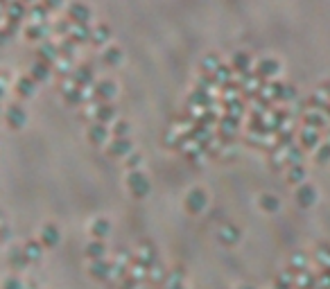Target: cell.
Here are the masks:
<instances>
[{
  "instance_id": "1",
  "label": "cell",
  "mask_w": 330,
  "mask_h": 289,
  "mask_svg": "<svg viewBox=\"0 0 330 289\" xmlns=\"http://www.w3.org/2000/svg\"><path fill=\"white\" fill-rule=\"evenodd\" d=\"M127 188L136 199H145V196L149 194V190H152V183H149V179L145 177L143 172L133 170L127 174Z\"/></svg>"
},
{
  "instance_id": "2",
  "label": "cell",
  "mask_w": 330,
  "mask_h": 289,
  "mask_svg": "<svg viewBox=\"0 0 330 289\" xmlns=\"http://www.w3.org/2000/svg\"><path fill=\"white\" fill-rule=\"evenodd\" d=\"M208 203V196L204 190H199V188H192L190 192L186 194V210L192 212V215H199V212L206 208Z\"/></svg>"
},
{
  "instance_id": "3",
  "label": "cell",
  "mask_w": 330,
  "mask_h": 289,
  "mask_svg": "<svg viewBox=\"0 0 330 289\" xmlns=\"http://www.w3.org/2000/svg\"><path fill=\"white\" fill-rule=\"evenodd\" d=\"M68 20L73 25H89L91 9L84 5V2H73V5L68 7Z\"/></svg>"
},
{
  "instance_id": "4",
  "label": "cell",
  "mask_w": 330,
  "mask_h": 289,
  "mask_svg": "<svg viewBox=\"0 0 330 289\" xmlns=\"http://www.w3.org/2000/svg\"><path fill=\"white\" fill-rule=\"evenodd\" d=\"M317 201V188L312 183H301L299 190H296V203L301 208H310Z\"/></svg>"
},
{
  "instance_id": "5",
  "label": "cell",
  "mask_w": 330,
  "mask_h": 289,
  "mask_svg": "<svg viewBox=\"0 0 330 289\" xmlns=\"http://www.w3.org/2000/svg\"><path fill=\"white\" fill-rule=\"evenodd\" d=\"M5 120L9 127L18 129L25 124V120H27V115H25V108L23 106H16V104H11V106H7V113H5Z\"/></svg>"
},
{
  "instance_id": "6",
  "label": "cell",
  "mask_w": 330,
  "mask_h": 289,
  "mask_svg": "<svg viewBox=\"0 0 330 289\" xmlns=\"http://www.w3.org/2000/svg\"><path fill=\"white\" fill-rule=\"evenodd\" d=\"M61 235H59V228L54 224H45L43 230H41V244L48 246V249H54V246L59 244Z\"/></svg>"
},
{
  "instance_id": "7",
  "label": "cell",
  "mask_w": 330,
  "mask_h": 289,
  "mask_svg": "<svg viewBox=\"0 0 330 289\" xmlns=\"http://www.w3.org/2000/svg\"><path fill=\"white\" fill-rule=\"evenodd\" d=\"M131 140H129V138H115L113 142H111V145H109V156H124L127 158L129 154H131Z\"/></svg>"
},
{
  "instance_id": "8",
  "label": "cell",
  "mask_w": 330,
  "mask_h": 289,
  "mask_svg": "<svg viewBox=\"0 0 330 289\" xmlns=\"http://www.w3.org/2000/svg\"><path fill=\"white\" fill-rule=\"evenodd\" d=\"M89 271L95 280H107L109 276H111V271H113V265L107 262V260H98V262H91Z\"/></svg>"
},
{
  "instance_id": "9",
  "label": "cell",
  "mask_w": 330,
  "mask_h": 289,
  "mask_svg": "<svg viewBox=\"0 0 330 289\" xmlns=\"http://www.w3.org/2000/svg\"><path fill=\"white\" fill-rule=\"evenodd\" d=\"M89 140H91V145H104L107 142V138H109V129L104 127L102 122H95V124H91L89 127Z\"/></svg>"
},
{
  "instance_id": "10",
  "label": "cell",
  "mask_w": 330,
  "mask_h": 289,
  "mask_svg": "<svg viewBox=\"0 0 330 289\" xmlns=\"http://www.w3.org/2000/svg\"><path fill=\"white\" fill-rule=\"evenodd\" d=\"M84 253H86V258L93 260V262H98V260H104V253H107V244H104L102 240H93V242H89V244H86Z\"/></svg>"
},
{
  "instance_id": "11",
  "label": "cell",
  "mask_w": 330,
  "mask_h": 289,
  "mask_svg": "<svg viewBox=\"0 0 330 289\" xmlns=\"http://www.w3.org/2000/svg\"><path fill=\"white\" fill-rule=\"evenodd\" d=\"M95 95H98L100 99H104V102H109V99L115 95V84L109 82V79H100L98 84H95Z\"/></svg>"
},
{
  "instance_id": "12",
  "label": "cell",
  "mask_w": 330,
  "mask_h": 289,
  "mask_svg": "<svg viewBox=\"0 0 330 289\" xmlns=\"http://www.w3.org/2000/svg\"><path fill=\"white\" fill-rule=\"evenodd\" d=\"M278 61L276 59H269V57H265V59H260L258 61V66H256V73L260 75V77H271V75H276L278 73Z\"/></svg>"
},
{
  "instance_id": "13",
  "label": "cell",
  "mask_w": 330,
  "mask_h": 289,
  "mask_svg": "<svg viewBox=\"0 0 330 289\" xmlns=\"http://www.w3.org/2000/svg\"><path fill=\"white\" fill-rule=\"evenodd\" d=\"M70 79L75 82V86L86 89V86L93 82V73H91L89 68H77V70H70Z\"/></svg>"
},
{
  "instance_id": "14",
  "label": "cell",
  "mask_w": 330,
  "mask_h": 289,
  "mask_svg": "<svg viewBox=\"0 0 330 289\" xmlns=\"http://www.w3.org/2000/svg\"><path fill=\"white\" fill-rule=\"evenodd\" d=\"M95 118H98V122H111V120L115 118V106L109 102H102L98 108H95Z\"/></svg>"
},
{
  "instance_id": "15",
  "label": "cell",
  "mask_w": 330,
  "mask_h": 289,
  "mask_svg": "<svg viewBox=\"0 0 330 289\" xmlns=\"http://www.w3.org/2000/svg\"><path fill=\"white\" fill-rule=\"evenodd\" d=\"M39 54H41V61H43V64H48V61H57V59H59L61 52H59V45L48 43V41H45V43L39 48Z\"/></svg>"
},
{
  "instance_id": "16",
  "label": "cell",
  "mask_w": 330,
  "mask_h": 289,
  "mask_svg": "<svg viewBox=\"0 0 330 289\" xmlns=\"http://www.w3.org/2000/svg\"><path fill=\"white\" fill-rule=\"evenodd\" d=\"M32 260L27 258V253H25L23 249H16L9 253V267L11 269H25V267L30 265Z\"/></svg>"
},
{
  "instance_id": "17",
  "label": "cell",
  "mask_w": 330,
  "mask_h": 289,
  "mask_svg": "<svg viewBox=\"0 0 330 289\" xmlns=\"http://www.w3.org/2000/svg\"><path fill=\"white\" fill-rule=\"evenodd\" d=\"M111 233V224H109L107 219H95L93 224H91V235L95 237V240H102Z\"/></svg>"
},
{
  "instance_id": "18",
  "label": "cell",
  "mask_w": 330,
  "mask_h": 289,
  "mask_svg": "<svg viewBox=\"0 0 330 289\" xmlns=\"http://www.w3.org/2000/svg\"><path fill=\"white\" fill-rule=\"evenodd\" d=\"M301 142H303V147H319V129L306 127L301 131Z\"/></svg>"
},
{
  "instance_id": "19",
  "label": "cell",
  "mask_w": 330,
  "mask_h": 289,
  "mask_svg": "<svg viewBox=\"0 0 330 289\" xmlns=\"http://www.w3.org/2000/svg\"><path fill=\"white\" fill-rule=\"evenodd\" d=\"M23 251L27 253V258H30L32 262H39L41 255H43V244L36 242V240H27V242H25V246H23Z\"/></svg>"
},
{
  "instance_id": "20",
  "label": "cell",
  "mask_w": 330,
  "mask_h": 289,
  "mask_svg": "<svg viewBox=\"0 0 330 289\" xmlns=\"http://www.w3.org/2000/svg\"><path fill=\"white\" fill-rule=\"evenodd\" d=\"M91 32H93V27H89V25H73L70 39L75 43H86V41H91Z\"/></svg>"
},
{
  "instance_id": "21",
  "label": "cell",
  "mask_w": 330,
  "mask_h": 289,
  "mask_svg": "<svg viewBox=\"0 0 330 289\" xmlns=\"http://www.w3.org/2000/svg\"><path fill=\"white\" fill-rule=\"evenodd\" d=\"M16 91H18V95H23V97H30V95L36 91V82L32 77H20L18 82H16Z\"/></svg>"
},
{
  "instance_id": "22",
  "label": "cell",
  "mask_w": 330,
  "mask_h": 289,
  "mask_svg": "<svg viewBox=\"0 0 330 289\" xmlns=\"http://www.w3.org/2000/svg\"><path fill=\"white\" fill-rule=\"evenodd\" d=\"M102 59H104V64H109V66L120 64V61H122V50H120L118 45H109V48L104 50Z\"/></svg>"
},
{
  "instance_id": "23",
  "label": "cell",
  "mask_w": 330,
  "mask_h": 289,
  "mask_svg": "<svg viewBox=\"0 0 330 289\" xmlns=\"http://www.w3.org/2000/svg\"><path fill=\"white\" fill-rule=\"evenodd\" d=\"M23 16H25V5L20 2V0H11L9 5H7V18L18 23Z\"/></svg>"
},
{
  "instance_id": "24",
  "label": "cell",
  "mask_w": 330,
  "mask_h": 289,
  "mask_svg": "<svg viewBox=\"0 0 330 289\" xmlns=\"http://www.w3.org/2000/svg\"><path fill=\"white\" fill-rule=\"evenodd\" d=\"M30 77L34 79V82H45V79L50 77V66L48 64H43V61H36L34 66H32V70H30Z\"/></svg>"
},
{
  "instance_id": "25",
  "label": "cell",
  "mask_w": 330,
  "mask_h": 289,
  "mask_svg": "<svg viewBox=\"0 0 330 289\" xmlns=\"http://www.w3.org/2000/svg\"><path fill=\"white\" fill-rule=\"evenodd\" d=\"M109 34H111V30H109V25L100 23V25H95V27H93V32H91V41H93L95 45H100V43H104V41L109 39Z\"/></svg>"
},
{
  "instance_id": "26",
  "label": "cell",
  "mask_w": 330,
  "mask_h": 289,
  "mask_svg": "<svg viewBox=\"0 0 330 289\" xmlns=\"http://www.w3.org/2000/svg\"><path fill=\"white\" fill-rule=\"evenodd\" d=\"M220 240H222L226 246L235 244V242L240 240V230H237V228H233V226H224V228L220 230Z\"/></svg>"
},
{
  "instance_id": "27",
  "label": "cell",
  "mask_w": 330,
  "mask_h": 289,
  "mask_svg": "<svg viewBox=\"0 0 330 289\" xmlns=\"http://www.w3.org/2000/svg\"><path fill=\"white\" fill-rule=\"evenodd\" d=\"M231 64H233V68H235V70H240V73H246V70H249V64H251V57L240 50V52L233 54V61H231Z\"/></svg>"
},
{
  "instance_id": "28",
  "label": "cell",
  "mask_w": 330,
  "mask_h": 289,
  "mask_svg": "<svg viewBox=\"0 0 330 289\" xmlns=\"http://www.w3.org/2000/svg\"><path fill=\"white\" fill-rule=\"evenodd\" d=\"M278 206H281V201H278L274 194H262L260 196V208L265 212H276Z\"/></svg>"
},
{
  "instance_id": "29",
  "label": "cell",
  "mask_w": 330,
  "mask_h": 289,
  "mask_svg": "<svg viewBox=\"0 0 330 289\" xmlns=\"http://www.w3.org/2000/svg\"><path fill=\"white\" fill-rule=\"evenodd\" d=\"M25 34H27V39H32V41H36V39H43V36L48 34V25H43V23L30 25V27L25 30Z\"/></svg>"
},
{
  "instance_id": "30",
  "label": "cell",
  "mask_w": 330,
  "mask_h": 289,
  "mask_svg": "<svg viewBox=\"0 0 330 289\" xmlns=\"http://www.w3.org/2000/svg\"><path fill=\"white\" fill-rule=\"evenodd\" d=\"M303 179H306V170H303V165L287 167V181H290V183H299V186H301Z\"/></svg>"
},
{
  "instance_id": "31",
  "label": "cell",
  "mask_w": 330,
  "mask_h": 289,
  "mask_svg": "<svg viewBox=\"0 0 330 289\" xmlns=\"http://www.w3.org/2000/svg\"><path fill=\"white\" fill-rule=\"evenodd\" d=\"M301 156H303V152H301L299 147H294V145H292V147L287 149V154H285V163H287V167H292V165H301Z\"/></svg>"
},
{
  "instance_id": "32",
  "label": "cell",
  "mask_w": 330,
  "mask_h": 289,
  "mask_svg": "<svg viewBox=\"0 0 330 289\" xmlns=\"http://www.w3.org/2000/svg\"><path fill=\"white\" fill-rule=\"evenodd\" d=\"M231 77H233V73H231V68H226V66H220V68L213 73V79H215L217 84H226Z\"/></svg>"
},
{
  "instance_id": "33",
  "label": "cell",
  "mask_w": 330,
  "mask_h": 289,
  "mask_svg": "<svg viewBox=\"0 0 330 289\" xmlns=\"http://www.w3.org/2000/svg\"><path fill=\"white\" fill-rule=\"evenodd\" d=\"M217 68H220V57H217V54H208L206 59H204V70H206V75H213Z\"/></svg>"
},
{
  "instance_id": "34",
  "label": "cell",
  "mask_w": 330,
  "mask_h": 289,
  "mask_svg": "<svg viewBox=\"0 0 330 289\" xmlns=\"http://www.w3.org/2000/svg\"><path fill=\"white\" fill-rule=\"evenodd\" d=\"M59 52H61V57H66V59H70V57H73V52H75V41L70 39V36H66V39L61 41Z\"/></svg>"
},
{
  "instance_id": "35",
  "label": "cell",
  "mask_w": 330,
  "mask_h": 289,
  "mask_svg": "<svg viewBox=\"0 0 330 289\" xmlns=\"http://www.w3.org/2000/svg\"><path fill=\"white\" fill-rule=\"evenodd\" d=\"M299 289H317V276H312V274H303L299 278Z\"/></svg>"
},
{
  "instance_id": "36",
  "label": "cell",
  "mask_w": 330,
  "mask_h": 289,
  "mask_svg": "<svg viewBox=\"0 0 330 289\" xmlns=\"http://www.w3.org/2000/svg\"><path fill=\"white\" fill-rule=\"evenodd\" d=\"M317 161L319 163H326V161H330V142L326 140V142H321L319 147H317Z\"/></svg>"
},
{
  "instance_id": "37",
  "label": "cell",
  "mask_w": 330,
  "mask_h": 289,
  "mask_svg": "<svg viewBox=\"0 0 330 289\" xmlns=\"http://www.w3.org/2000/svg\"><path fill=\"white\" fill-rule=\"evenodd\" d=\"M306 122H308V127H315V129H319V127H324V115L321 113H317V111H312V113H308L306 115Z\"/></svg>"
},
{
  "instance_id": "38",
  "label": "cell",
  "mask_w": 330,
  "mask_h": 289,
  "mask_svg": "<svg viewBox=\"0 0 330 289\" xmlns=\"http://www.w3.org/2000/svg\"><path fill=\"white\" fill-rule=\"evenodd\" d=\"M192 102H195V104H197L199 102V106H204V104H208V102H211V95H208V91H204V89H197V91H195V93H192Z\"/></svg>"
},
{
  "instance_id": "39",
  "label": "cell",
  "mask_w": 330,
  "mask_h": 289,
  "mask_svg": "<svg viewBox=\"0 0 330 289\" xmlns=\"http://www.w3.org/2000/svg\"><path fill=\"white\" fill-rule=\"evenodd\" d=\"M113 131H115V136H118V138H127L129 136V124L124 122V120H120V122H115Z\"/></svg>"
},
{
  "instance_id": "40",
  "label": "cell",
  "mask_w": 330,
  "mask_h": 289,
  "mask_svg": "<svg viewBox=\"0 0 330 289\" xmlns=\"http://www.w3.org/2000/svg\"><path fill=\"white\" fill-rule=\"evenodd\" d=\"M140 161H143V156H140V154H136V152H131V154H129V156H127V163H124V165H127V167H131V172H133V170H136V167L140 165Z\"/></svg>"
},
{
  "instance_id": "41",
  "label": "cell",
  "mask_w": 330,
  "mask_h": 289,
  "mask_svg": "<svg viewBox=\"0 0 330 289\" xmlns=\"http://www.w3.org/2000/svg\"><path fill=\"white\" fill-rule=\"evenodd\" d=\"M2 289H25V285L20 283L16 276H11V278L5 280V285H2Z\"/></svg>"
},
{
  "instance_id": "42",
  "label": "cell",
  "mask_w": 330,
  "mask_h": 289,
  "mask_svg": "<svg viewBox=\"0 0 330 289\" xmlns=\"http://www.w3.org/2000/svg\"><path fill=\"white\" fill-rule=\"evenodd\" d=\"M45 14H48V7L45 5H39L32 9V16H34V20H39V23H43L45 20Z\"/></svg>"
},
{
  "instance_id": "43",
  "label": "cell",
  "mask_w": 330,
  "mask_h": 289,
  "mask_svg": "<svg viewBox=\"0 0 330 289\" xmlns=\"http://www.w3.org/2000/svg\"><path fill=\"white\" fill-rule=\"evenodd\" d=\"M274 289H292V276H281L274 285Z\"/></svg>"
},
{
  "instance_id": "44",
  "label": "cell",
  "mask_w": 330,
  "mask_h": 289,
  "mask_svg": "<svg viewBox=\"0 0 330 289\" xmlns=\"http://www.w3.org/2000/svg\"><path fill=\"white\" fill-rule=\"evenodd\" d=\"M149 271H154V274H149V278H152L154 283H158V280L165 278V269H161V267H156V269H149Z\"/></svg>"
},
{
  "instance_id": "45",
  "label": "cell",
  "mask_w": 330,
  "mask_h": 289,
  "mask_svg": "<svg viewBox=\"0 0 330 289\" xmlns=\"http://www.w3.org/2000/svg\"><path fill=\"white\" fill-rule=\"evenodd\" d=\"M43 5L48 7V9H52V7H59V5H61V0H45Z\"/></svg>"
},
{
  "instance_id": "46",
  "label": "cell",
  "mask_w": 330,
  "mask_h": 289,
  "mask_svg": "<svg viewBox=\"0 0 330 289\" xmlns=\"http://www.w3.org/2000/svg\"><path fill=\"white\" fill-rule=\"evenodd\" d=\"M2 240H9V226H2Z\"/></svg>"
},
{
  "instance_id": "47",
  "label": "cell",
  "mask_w": 330,
  "mask_h": 289,
  "mask_svg": "<svg viewBox=\"0 0 330 289\" xmlns=\"http://www.w3.org/2000/svg\"><path fill=\"white\" fill-rule=\"evenodd\" d=\"M240 289H253V287H240Z\"/></svg>"
}]
</instances>
